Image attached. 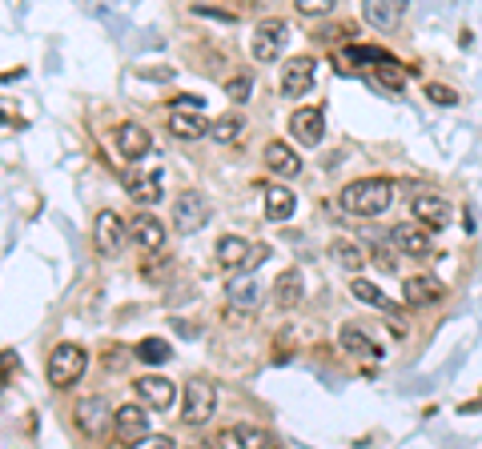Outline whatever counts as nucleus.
<instances>
[{
    "instance_id": "f3484780",
    "label": "nucleus",
    "mask_w": 482,
    "mask_h": 449,
    "mask_svg": "<svg viewBox=\"0 0 482 449\" xmlns=\"http://www.w3.org/2000/svg\"><path fill=\"white\" fill-rule=\"evenodd\" d=\"M145 409H149V406H145ZM145 409L141 406H120L113 414V429H117V437L125 445H133L141 434H149V414H145Z\"/></svg>"
},
{
    "instance_id": "39448f33",
    "label": "nucleus",
    "mask_w": 482,
    "mask_h": 449,
    "mask_svg": "<svg viewBox=\"0 0 482 449\" xmlns=\"http://www.w3.org/2000/svg\"><path fill=\"white\" fill-rule=\"evenodd\" d=\"M209 201H206V193H198V189H185L178 201H173V224H178V233H198V229H206V221H209Z\"/></svg>"
},
{
    "instance_id": "ddd939ff",
    "label": "nucleus",
    "mask_w": 482,
    "mask_h": 449,
    "mask_svg": "<svg viewBox=\"0 0 482 449\" xmlns=\"http://www.w3.org/2000/svg\"><path fill=\"white\" fill-rule=\"evenodd\" d=\"M129 237H133L145 253H161L165 249V224L157 221L149 209H141L133 221H129Z\"/></svg>"
},
{
    "instance_id": "ea45409f",
    "label": "nucleus",
    "mask_w": 482,
    "mask_h": 449,
    "mask_svg": "<svg viewBox=\"0 0 482 449\" xmlns=\"http://www.w3.org/2000/svg\"><path fill=\"white\" fill-rule=\"evenodd\" d=\"M398 5H402V8H406V5H410V0H398Z\"/></svg>"
},
{
    "instance_id": "f257e3e1",
    "label": "nucleus",
    "mask_w": 482,
    "mask_h": 449,
    "mask_svg": "<svg viewBox=\"0 0 482 449\" xmlns=\"http://www.w3.org/2000/svg\"><path fill=\"white\" fill-rule=\"evenodd\" d=\"M394 201V185L386 181V177H366V181H350L346 189H342L338 205L346 213H354V217H378V213H386Z\"/></svg>"
},
{
    "instance_id": "423d86ee",
    "label": "nucleus",
    "mask_w": 482,
    "mask_h": 449,
    "mask_svg": "<svg viewBox=\"0 0 482 449\" xmlns=\"http://www.w3.org/2000/svg\"><path fill=\"white\" fill-rule=\"evenodd\" d=\"M125 241H129V221L117 217L113 209H105L97 217V224H92V245H97V253L101 257H117L125 249Z\"/></svg>"
},
{
    "instance_id": "4be33fe9",
    "label": "nucleus",
    "mask_w": 482,
    "mask_h": 449,
    "mask_svg": "<svg viewBox=\"0 0 482 449\" xmlns=\"http://www.w3.org/2000/svg\"><path fill=\"white\" fill-rule=\"evenodd\" d=\"M249 241H241V237H221L217 241V265L226 269V273H241L246 269V261H249Z\"/></svg>"
},
{
    "instance_id": "412c9836",
    "label": "nucleus",
    "mask_w": 482,
    "mask_h": 449,
    "mask_svg": "<svg viewBox=\"0 0 482 449\" xmlns=\"http://www.w3.org/2000/svg\"><path fill=\"white\" fill-rule=\"evenodd\" d=\"M402 297L410 309H422V305H434L442 297V285L434 277H410L402 281Z\"/></svg>"
},
{
    "instance_id": "4c0bfd02",
    "label": "nucleus",
    "mask_w": 482,
    "mask_h": 449,
    "mask_svg": "<svg viewBox=\"0 0 482 449\" xmlns=\"http://www.w3.org/2000/svg\"><path fill=\"white\" fill-rule=\"evenodd\" d=\"M133 445L137 449H165V445H173V442H169V437H161V434H141Z\"/></svg>"
},
{
    "instance_id": "4468645a",
    "label": "nucleus",
    "mask_w": 482,
    "mask_h": 449,
    "mask_svg": "<svg viewBox=\"0 0 482 449\" xmlns=\"http://www.w3.org/2000/svg\"><path fill=\"white\" fill-rule=\"evenodd\" d=\"M390 245L398 249V253H406V257H430V233H426V224L419 221V224H398V229L390 233Z\"/></svg>"
},
{
    "instance_id": "2f4dec72",
    "label": "nucleus",
    "mask_w": 482,
    "mask_h": 449,
    "mask_svg": "<svg viewBox=\"0 0 482 449\" xmlns=\"http://www.w3.org/2000/svg\"><path fill=\"white\" fill-rule=\"evenodd\" d=\"M374 81L382 84V89H390V92H402V89H406V72L398 69L394 61H386V64H374Z\"/></svg>"
},
{
    "instance_id": "f03ea898",
    "label": "nucleus",
    "mask_w": 482,
    "mask_h": 449,
    "mask_svg": "<svg viewBox=\"0 0 482 449\" xmlns=\"http://www.w3.org/2000/svg\"><path fill=\"white\" fill-rule=\"evenodd\" d=\"M49 381L57 389H69L72 381H81L85 377V369H89V349L85 345H77V341H61L57 349L49 353Z\"/></svg>"
},
{
    "instance_id": "72a5a7b5",
    "label": "nucleus",
    "mask_w": 482,
    "mask_h": 449,
    "mask_svg": "<svg viewBox=\"0 0 482 449\" xmlns=\"http://www.w3.org/2000/svg\"><path fill=\"white\" fill-rule=\"evenodd\" d=\"M294 8H298L302 16H326L338 8V0H294Z\"/></svg>"
},
{
    "instance_id": "9b49d317",
    "label": "nucleus",
    "mask_w": 482,
    "mask_h": 449,
    "mask_svg": "<svg viewBox=\"0 0 482 449\" xmlns=\"http://www.w3.org/2000/svg\"><path fill=\"white\" fill-rule=\"evenodd\" d=\"M262 281L254 277V269H241V273L229 281L226 297H229V309H241V313H254L257 305H262Z\"/></svg>"
},
{
    "instance_id": "f704fd0d",
    "label": "nucleus",
    "mask_w": 482,
    "mask_h": 449,
    "mask_svg": "<svg viewBox=\"0 0 482 449\" xmlns=\"http://www.w3.org/2000/svg\"><path fill=\"white\" fill-rule=\"evenodd\" d=\"M0 373H5V381L21 377V358H16V349H0Z\"/></svg>"
},
{
    "instance_id": "f8f14e48",
    "label": "nucleus",
    "mask_w": 482,
    "mask_h": 449,
    "mask_svg": "<svg viewBox=\"0 0 482 449\" xmlns=\"http://www.w3.org/2000/svg\"><path fill=\"white\" fill-rule=\"evenodd\" d=\"M109 421H113V409H109L105 397H85L77 406V429L85 437H101L109 429Z\"/></svg>"
},
{
    "instance_id": "58836bf2",
    "label": "nucleus",
    "mask_w": 482,
    "mask_h": 449,
    "mask_svg": "<svg viewBox=\"0 0 482 449\" xmlns=\"http://www.w3.org/2000/svg\"><path fill=\"white\" fill-rule=\"evenodd\" d=\"M0 389H5V373H0Z\"/></svg>"
},
{
    "instance_id": "7c9ffc66",
    "label": "nucleus",
    "mask_w": 482,
    "mask_h": 449,
    "mask_svg": "<svg viewBox=\"0 0 482 449\" xmlns=\"http://www.w3.org/2000/svg\"><path fill=\"white\" fill-rule=\"evenodd\" d=\"M386 61H394L386 49H358V44H350V49L342 53V64H370V69H374V64H386Z\"/></svg>"
},
{
    "instance_id": "a878e982",
    "label": "nucleus",
    "mask_w": 482,
    "mask_h": 449,
    "mask_svg": "<svg viewBox=\"0 0 482 449\" xmlns=\"http://www.w3.org/2000/svg\"><path fill=\"white\" fill-rule=\"evenodd\" d=\"M298 209V196L290 189H265V221H290Z\"/></svg>"
},
{
    "instance_id": "a211bd4d",
    "label": "nucleus",
    "mask_w": 482,
    "mask_h": 449,
    "mask_svg": "<svg viewBox=\"0 0 482 449\" xmlns=\"http://www.w3.org/2000/svg\"><path fill=\"white\" fill-rule=\"evenodd\" d=\"M217 445L221 449H237V445L265 449V445H274V434H265V429H257V425H229L217 434Z\"/></svg>"
},
{
    "instance_id": "c85d7f7f",
    "label": "nucleus",
    "mask_w": 482,
    "mask_h": 449,
    "mask_svg": "<svg viewBox=\"0 0 482 449\" xmlns=\"http://www.w3.org/2000/svg\"><path fill=\"white\" fill-rule=\"evenodd\" d=\"M274 297H277V305H282V309H290L294 301H298V297H302V273H298V269H285V273L277 277Z\"/></svg>"
},
{
    "instance_id": "aec40b11",
    "label": "nucleus",
    "mask_w": 482,
    "mask_h": 449,
    "mask_svg": "<svg viewBox=\"0 0 482 449\" xmlns=\"http://www.w3.org/2000/svg\"><path fill=\"white\" fill-rule=\"evenodd\" d=\"M265 165H270L277 177H298L302 173V157L294 153L285 140H270V145H265Z\"/></svg>"
},
{
    "instance_id": "5701e85b",
    "label": "nucleus",
    "mask_w": 482,
    "mask_h": 449,
    "mask_svg": "<svg viewBox=\"0 0 482 449\" xmlns=\"http://www.w3.org/2000/svg\"><path fill=\"white\" fill-rule=\"evenodd\" d=\"M338 341H342V349H346V353H354V358H382L378 341H374L370 333H362L358 325H342Z\"/></svg>"
},
{
    "instance_id": "393cba45",
    "label": "nucleus",
    "mask_w": 482,
    "mask_h": 449,
    "mask_svg": "<svg viewBox=\"0 0 482 449\" xmlns=\"http://www.w3.org/2000/svg\"><path fill=\"white\" fill-rule=\"evenodd\" d=\"M209 137L217 140V145H237V140L246 137V117H237V112H226V117H217L209 125Z\"/></svg>"
},
{
    "instance_id": "bb28decb",
    "label": "nucleus",
    "mask_w": 482,
    "mask_h": 449,
    "mask_svg": "<svg viewBox=\"0 0 482 449\" xmlns=\"http://www.w3.org/2000/svg\"><path fill=\"white\" fill-rule=\"evenodd\" d=\"M350 293H354L358 301H366V305H378V309H386V313H398V305H394L378 285H370L366 277H354V281H350Z\"/></svg>"
},
{
    "instance_id": "20e7f679",
    "label": "nucleus",
    "mask_w": 482,
    "mask_h": 449,
    "mask_svg": "<svg viewBox=\"0 0 482 449\" xmlns=\"http://www.w3.org/2000/svg\"><path fill=\"white\" fill-rule=\"evenodd\" d=\"M169 129H173V137H181V140L206 137L209 133V120H206V112H201V100L198 97H178V100H173Z\"/></svg>"
},
{
    "instance_id": "c9c22d12",
    "label": "nucleus",
    "mask_w": 482,
    "mask_h": 449,
    "mask_svg": "<svg viewBox=\"0 0 482 449\" xmlns=\"http://www.w3.org/2000/svg\"><path fill=\"white\" fill-rule=\"evenodd\" d=\"M370 257H374V265H378V269H386V273H394V269H398L394 249H390V245H382V241L374 245V253H370Z\"/></svg>"
},
{
    "instance_id": "cd10ccee",
    "label": "nucleus",
    "mask_w": 482,
    "mask_h": 449,
    "mask_svg": "<svg viewBox=\"0 0 482 449\" xmlns=\"http://www.w3.org/2000/svg\"><path fill=\"white\" fill-rule=\"evenodd\" d=\"M330 253H333V261H338L342 269H350V273H362V265H366V253H362L354 241H333Z\"/></svg>"
},
{
    "instance_id": "473e14b6",
    "label": "nucleus",
    "mask_w": 482,
    "mask_h": 449,
    "mask_svg": "<svg viewBox=\"0 0 482 449\" xmlns=\"http://www.w3.org/2000/svg\"><path fill=\"white\" fill-rule=\"evenodd\" d=\"M249 92H254V77L249 72H241V77L226 81V97L229 100H249Z\"/></svg>"
},
{
    "instance_id": "dca6fc26",
    "label": "nucleus",
    "mask_w": 482,
    "mask_h": 449,
    "mask_svg": "<svg viewBox=\"0 0 482 449\" xmlns=\"http://www.w3.org/2000/svg\"><path fill=\"white\" fill-rule=\"evenodd\" d=\"M117 148L125 161H141V157L153 148V133L145 125H133V120H129V125H117Z\"/></svg>"
},
{
    "instance_id": "6e6552de",
    "label": "nucleus",
    "mask_w": 482,
    "mask_h": 449,
    "mask_svg": "<svg viewBox=\"0 0 482 449\" xmlns=\"http://www.w3.org/2000/svg\"><path fill=\"white\" fill-rule=\"evenodd\" d=\"M313 77H318V61H313V56H290V61L282 64V97L298 100L313 84Z\"/></svg>"
},
{
    "instance_id": "9d476101",
    "label": "nucleus",
    "mask_w": 482,
    "mask_h": 449,
    "mask_svg": "<svg viewBox=\"0 0 482 449\" xmlns=\"http://www.w3.org/2000/svg\"><path fill=\"white\" fill-rule=\"evenodd\" d=\"M290 137L298 140L302 148L322 145V137H326V112H322L318 105L298 109V112H294V117H290Z\"/></svg>"
},
{
    "instance_id": "2eb2a0df",
    "label": "nucleus",
    "mask_w": 482,
    "mask_h": 449,
    "mask_svg": "<svg viewBox=\"0 0 482 449\" xmlns=\"http://www.w3.org/2000/svg\"><path fill=\"white\" fill-rule=\"evenodd\" d=\"M133 389H137V397H141L149 409H169L173 397H178L173 381H169V377H157V373H149V377H137Z\"/></svg>"
},
{
    "instance_id": "1a4fd4ad",
    "label": "nucleus",
    "mask_w": 482,
    "mask_h": 449,
    "mask_svg": "<svg viewBox=\"0 0 482 449\" xmlns=\"http://www.w3.org/2000/svg\"><path fill=\"white\" fill-rule=\"evenodd\" d=\"M410 213H414V221L426 224V229H447L450 217H454L450 201H447V196H439V193H414L410 196Z\"/></svg>"
},
{
    "instance_id": "b1692460",
    "label": "nucleus",
    "mask_w": 482,
    "mask_h": 449,
    "mask_svg": "<svg viewBox=\"0 0 482 449\" xmlns=\"http://www.w3.org/2000/svg\"><path fill=\"white\" fill-rule=\"evenodd\" d=\"M402 5L398 0H362V16L370 21V28H394Z\"/></svg>"
},
{
    "instance_id": "c756f323",
    "label": "nucleus",
    "mask_w": 482,
    "mask_h": 449,
    "mask_svg": "<svg viewBox=\"0 0 482 449\" xmlns=\"http://www.w3.org/2000/svg\"><path fill=\"white\" fill-rule=\"evenodd\" d=\"M137 358L145 365H165L173 358V349H169V341H161V337H145V341L137 345Z\"/></svg>"
},
{
    "instance_id": "e433bc0d",
    "label": "nucleus",
    "mask_w": 482,
    "mask_h": 449,
    "mask_svg": "<svg viewBox=\"0 0 482 449\" xmlns=\"http://www.w3.org/2000/svg\"><path fill=\"white\" fill-rule=\"evenodd\" d=\"M426 97L439 100V105H458V92L447 89V84H430V89H426Z\"/></svg>"
},
{
    "instance_id": "6ab92c4d",
    "label": "nucleus",
    "mask_w": 482,
    "mask_h": 449,
    "mask_svg": "<svg viewBox=\"0 0 482 449\" xmlns=\"http://www.w3.org/2000/svg\"><path fill=\"white\" fill-rule=\"evenodd\" d=\"M161 185H165V173H161V168H153L149 177H125V193L133 196L141 209H149V205L161 201V193H165Z\"/></svg>"
},
{
    "instance_id": "0eeeda50",
    "label": "nucleus",
    "mask_w": 482,
    "mask_h": 449,
    "mask_svg": "<svg viewBox=\"0 0 482 449\" xmlns=\"http://www.w3.org/2000/svg\"><path fill=\"white\" fill-rule=\"evenodd\" d=\"M285 41H290V24H285V21H262V24L254 28V41H249L254 61L274 64L277 56L285 53Z\"/></svg>"
},
{
    "instance_id": "7ed1b4c3",
    "label": "nucleus",
    "mask_w": 482,
    "mask_h": 449,
    "mask_svg": "<svg viewBox=\"0 0 482 449\" xmlns=\"http://www.w3.org/2000/svg\"><path fill=\"white\" fill-rule=\"evenodd\" d=\"M213 409H217V389H213V381H185V393H181V421L185 425H206L213 417Z\"/></svg>"
}]
</instances>
